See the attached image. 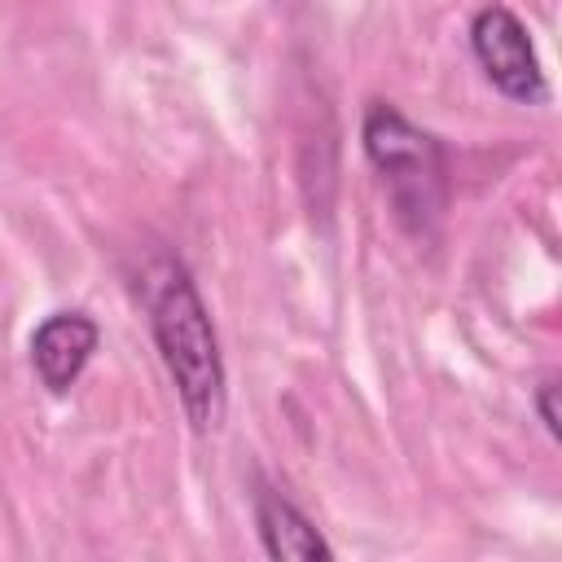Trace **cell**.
<instances>
[{
  "mask_svg": "<svg viewBox=\"0 0 562 562\" xmlns=\"http://www.w3.org/2000/svg\"><path fill=\"white\" fill-rule=\"evenodd\" d=\"M97 347H101V325L88 312H53L31 334V369L53 395H66L83 378Z\"/></svg>",
  "mask_w": 562,
  "mask_h": 562,
  "instance_id": "4",
  "label": "cell"
},
{
  "mask_svg": "<svg viewBox=\"0 0 562 562\" xmlns=\"http://www.w3.org/2000/svg\"><path fill=\"white\" fill-rule=\"evenodd\" d=\"M360 145H364V158L386 189L395 220L413 237H426L448 206V154H443V145L430 132H422L391 101L364 105Z\"/></svg>",
  "mask_w": 562,
  "mask_h": 562,
  "instance_id": "2",
  "label": "cell"
},
{
  "mask_svg": "<svg viewBox=\"0 0 562 562\" xmlns=\"http://www.w3.org/2000/svg\"><path fill=\"white\" fill-rule=\"evenodd\" d=\"M140 303L149 316V334L158 347V360L176 386V400L198 435H215L228 413V373L220 356V338L211 325V312L202 303V290L184 259L158 255L140 272Z\"/></svg>",
  "mask_w": 562,
  "mask_h": 562,
  "instance_id": "1",
  "label": "cell"
},
{
  "mask_svg": "<svg viewBox=\"0 0 562 562\" xmlns=\"http://www.w3.org/2000/svg\"><path fill=\"white\" fill-rule=\"evenodd\" d=\"M470 53L479 61V70L487 75V83L522 105L544 101V70L536 57V44L522 26V18L505 4H483L470 18Z\"/></svg>",
  "mask_w": 562,
  "mask_h": 562,
  "instance_id": "3",
  "label": "cell"
},
{
  "mask_svg": "<svg viewBox=\"0 0 562 562\" xmlns=\"http://www.w3.org/2000/svg\"><path fill=\"white\" fill-rule=\"evenodd\" d=\"M255 509V531L268 558H290V562H329L334 544L321 536V527L277 487L259 483L250 496Z\"/></svg>",
  "mask_w": 562,
  "mask_h": 562,
  "instance_id": "5",
  "label": "cell"
},
{
  "mask_svg": "<svg viewBox=\"0 0 562 562\" xmlns=\"http://www.w3.org/2000/svg\"><path fill=\"white\" fill-rule=\"evenodd\" d=\"M536 413H540V422H544V430L558 439V373H544L540 378V386H536Z\"/></svg>",
  "mask_w": 562,
  "mask_h": 562,
  "instance_id": "6",
  "label": "cell"
}]
</instances>
